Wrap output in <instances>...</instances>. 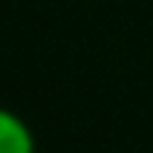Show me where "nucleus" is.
<instances>
[{"instance_id":"nucleus-1","label":"nucleus","mask_w":153,"mask_h":153,"mask_svg":"<svg viewBox=\"0 0 153 153\" xmlns=\"http://www.w3.org/2000/svg\"><path fill=\"white\" fill-rule=\"evenodd\" d=\"M0 153H35V137L30 126L5 108H0Z\"/></svg>"}]
</instances>
